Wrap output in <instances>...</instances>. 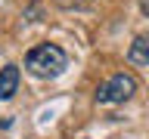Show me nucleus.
<instances>
[{
    "mask_svg": "<svg viewBox=\"0 0 149 139\" xmlns=\"http://www.w3.org/2000/svg\"><path fill=\"white\" fill-rule=\"evenodd\" d=\"M68 68V53L56 43H37L25 56V71L37 81H53Z\"/></svg>",
    "mask_w": 149,
    "mask_h": 139,
    "instance_id": "f257e3e1",
    "label": "nucleus"
},
{
    "mask_svg": "<svg viewBox=\"0 0 149 139\" xmlns=\"http://www.w3.org/2000/svg\"><path fill=\"white\" fill-rule=\"evenodd\" d=\"M134 93H137V77L118 71L96 87V102L100 105H121V102L134 99Z\"/></svg>",
    "mask_w": 149,
    "mask_h": 139,
    "instance_id": "f03ea898",
    "label": "nucleus"
},
{
    "mask_svg": "<svg viewBox=\"0 0 149 139\" xmlns=\"http://www.w3.org/2000/svg\"><path fill=\"white\" fill-rule=\"evenodd\" d=\"M19 90V65H3L0 68V102L13 99Z\"/></svg>",
    "mask_w": 149,
    "mask_h": 139,
    "instance_id": "7ed1b4c3",
    "label": "nucleus"
},
{
    "mask_svg": "<svg viewBox=\"0 0 149 139\" xmlns=\"http://www.w3.org/2000/svg\"><path fill=\"white\" fill-rule=\"evenodd\" d=\"M127 62L130 65H149V37H134L127 46Z\"/></svg>",
    "mask_w": 149,
    "mask_h": 139,
    "instance_id": "20e7f679",
    "label": "nucleus"
},
{
    "mask_svg": "<svg viewBox=\"0 0 149 139\" xmlns=\"http://www.w3.org/2000/svg\"><path fill=\"white\" fill-rule=\"evenodd\" d=\"M53 3L62 9H87V0H53Z\"/></svg>",
    "mask_w": 149,
    "mask_h": 139,
    "instance_id": "39448f33",
    "label": "nucleus"
},
{
    "mask_svg": "<svg viewBox=\"0 0 149 139\" xmlns=\"http://www.w3.org/2000/svg\"><path fill=\"white\" fill-rule=\"evenodd\" d=\"M140 12H143V16H149V0H140Z\"/></svg>",
    "mask_w": 149,
    "mask_h": 139,
    "instance_id": "423d86ee",
    "label": "nucleus"
}]
</instances>
